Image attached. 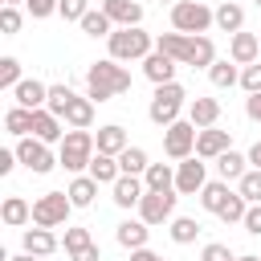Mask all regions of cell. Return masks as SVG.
<instances>
[{
    "label": "cell",
    "instance_id": "6da1fadb",
    "mask_svg": "<svg viewBox=\"0 0 261 261\" xmlns=\"http://www.w3.org/2000/svg\"><path fill=\"white\" fill-rule=\"evenodd\" d=\"M155 49L167 53L175 65H192V69H212L216 61V49L208 37H184V33H159L155 37Z\"/></svg>",
    "mask_w": 261,
    "mask_h": 261
},
{
    "label": "cell",
    "instance_id": "7a4b0ae2",
    "mask_svg": "<svg viewBox=\"0 0 261 261\" xmlns=\"http://www.w3.org/2000/svg\"><path fill=\"white\" fill-rule=\"evenodd\" d=\"M126 90H130V73L122 69V61L106 57V61H94V65L86 69V98L110 102V98H118V94H126Z\"/></svg>",
    "mask_w": 261,
    "mask_h": 261
},
{
    "label": "cell",
    "instance_id": "3957f363",
    "mask_svg": "<svg viewBox=\"0 0 261 261\" xmlns=\"http://www.w3.org/2000/svg\"><path fill=\"white\" fill-rule=\"evenodd\" d=\"M208 24H216V12H212L208 4H200V0H179V4H171V29H175V33H184V37H204Z\"/></svg>",
    "mask_w": 261,
    "mask_h": 261
},
{
    "label": "cell",
    "instance_id": "277c9868",
    "mask_svg": "<svg viewBox=\"0 0 261 261\" xmlns=\"http://www.w3.org/2000/svg\"><path fill=\"white\" fill-rule=\"evenodd\" d=\"M106 41H110L114 61H143L147 53H155V41H151V33H143V24L139 29H114Z\"/></svg>",
    "mask_w": 261,
    "mask_h": 261
},
{
    "label": "cell",
    "instance_id": "5b68a950",
    "mask_svg": "<svg viewBox=\"0 0 261 261\" xmlns=\"http://www.w3.org/2000/svg\"><path fill=\"white\" fill-rule=\"evenodd\" d=\"M184 86L179 82H167V86H155V98H151V106H147V118L155 122V126H171V122H179V110H184Z\"/></svg>",
    "mask_w": 261,
    "mask_h": 261
},
{
    "label": "cell",
    "instance_id": "8992f818",
    "mask_svg": "<svg viewBox=\"0 0 261 261\" xmlns=\"http://www.w3.org/2000/svg\"><path fill=\"white\" fill-rule=\"evenodd\" d=\"M94 151H98V139H94L90 130H65L61 151H57V163H61L65 171H82V167H90Z\"/></svg>",
    "mask_w": 261,
    "mask_h": 261
},
{
    "label": "cell",
    "instance_id": "52a82bcc",
    "mask_svg": "<svg viewBox=\"0 0 261 261\" xmlns=\"http://www.w3.org/2000/svg\"><path fill=\"white\" fill-rule=\"evenodd\" d=\"M69 212H73V200L65 192H45L33 200V224L37 228H61L69 220Z\"/></svg>",
    "mask_w": 261,
    "mask_h": 261
},
{
    "label": "cell",
    "instance_id": "ba28073f",
    "mask_svg": "<svg viewBox=\"0 0 261 261\" xmlns=\"http://www.w3.org/2000/svg\"><path fill=\"white\" fill-rule=\"evenodd\" d=\"M175 200H179V192L171 188V192H147L143 200H139V220L143 224H163V220H175Z\"/></svg>",
    "mask_w": 261,
    "mask_h": 261
},
{
    "label": "cell",
    "instance_id": "9c48e42d",
    "mask_svg": "<svg viewBox=\"0 0 261 261\" xmlns=\"http://www.w3.org/2000/svg\"><path fill=\"white\" fill-rule=\"evenodd\" d=\"M196 126L192 122H171L167 130H163V151H167V159H192L196 155Z\"/></svg>",
    "mask_w": 261,
    "mask_h": 261
},
{
    "label": "cell",
    "instance_id": "30bf717a",
    "mask_svg": "<svg viewBox=\"0 0 261 261\" xmlns=\"http://www.w3.org/2000/svg\"><path fill=\"white\" fill-rule=\"evenodd\" d=\"M16 159H20L29 171H37V175H45V171H53V167H57V159H53L49 143H41V139H29V135L16 143Z\"/></svg>",
    "mask_w": 261,
    "mask_h": 261
},
{
    "label": "cell",
    "instance_id": "8fae6325",
    "mask_svg": "<svg viewBox=\"0 0 261 261\" xmlns=\"http://www.w3.org/2000/svg\"><path fill=\"white\" fill-rule=\"evenodd\" d=\"M204 163H200V155H192V159H184L179 167H175V192L179 196H196V192H204Z\"/></svg>",
    "mask_w": 261,
    "mask_h": 261
},
{
    "label": "cell",
    "instance_id": "7c38bea8",
    "mask_svg": "<svg viewBox=\"0 0 261 261\" xmlns=\"http://www.w3.org/2000/svg\"><path fill=\"white\" fill-rule=\"evenodd\" d=\"M224 151H232V135H228V130L208 126V130L196 135V155H200V159H220Z\"/></svg>",
    "mask_w": 261,
    "mask_h": 261
},
{
    "label": "cell",
    "instance_id": "4fadbf2b",
    "mask_svg": "<svg viewBox=\"0 0 261 261\" xmlns=\"http://www.w3.org/2000/svg\"><path fill=\"white\" fill-rule=\"evenodd\" d=\"M257 53H261V37L257 33H232V41H228V57L237 61V65H257Z\"/></svg>",
    "mask_w": 261,
    "mask_h": 261
},
{
    "label": "cell",
    "instance_id": "5bb4252c",
    "mask_svg": "<svg viewBox=\"0 0 261 261\" xmlns=\"http://www.w3.org/2000/svg\"><path fill=\"white\" fill-rule=\"evenodd\" d=\"M102 12L118 24V29H139L143 24V8L135 0H102Z\"/></svg>",
    "mask_w": 261,
    "mask_h": 261
},
{
    "label": "cell",
    "instance_id": "9a60e30c",
    "mask_svg": "<svg viewBox=\"0 0 261 261\" xmlns=\"http://www.w3.org/2000/svg\"><path fill=\"white\" fill-rule=\"evenodd\" d=\"M12 98H16V106H24V110H41V106L49 102V86L37 82V77H24V82L12 90Z\"/></svg>",
    "mask_w": 261,
    "mask_h": 261
},
{
    "label": "cell",
    "instance_id": "2e32d148",
    "mask_svg": "<svg viewBox=\"0 0 261 261\" xmlns=\"http://www.w3.org/2000/svg\"><path fill=\"white\" fill-rule=\"evenodd\" d=\"M143 73H147L155 86H167V82H175V61H171L167 53H159V49H155V53H147V57H143Z\"/></svg>",
    "mask_w": 261,
    "mask_h": 261
},
{
    "label": "cell",
    "instance_id": "e0dca14e",
    "mask_svg": "<svg viewBox=\"0 0 261 261\" xmlns=\"http://www.w3.org/2000/svg\"><path fill=\"white\" fill-rule=\"evenodd\" d=\"M216 118H220V102H216V98H192V106H188V122H192L196 130L216 126Z\"/></svg>",
    "mask_w": 261,
    "mask_h": 261
},
{
    "label": "cell",
    "instance_id": "ac0fdd59",
    "mask_svg": "<svg viewBox=\"0 0 261 261\" xmlns=\"http://www.w3.org/2000/svg\"><path fill=\"white\" fill-rule=\"evenodd\" d=\"M33 139H41V143H57V139H65V130H61V118L53 114V110H33Z\"/></svg>",
    "mask_w": 261,
    "mask_h": 261
},
{
    "label": "cell",
    "instance_id": "d6986e66",
    "mask_svg": "<svg viewBox=\"0 0 261 261\" xmlns=\"http://www.w3.org/2000/svg\"><path fill=\"white\" fill-rule=\"evenodd\" d=\"M61 249V241L53 237V228H24V253H33V257H49V253H57Z\"/></svg>",
    "mask_w": 261,
    "mask_h": 261
},
{
    "label": "cell",
    "instance_id": "ffe728a7",
    "mask_svg": "<svg viewBox=\"0 0 261 261\" xmlns=\"http://www.w3.org/2000/svg\"><path fill=\"white\" fill-rule=\"evenodd\" d=\"M110 192H114V204L118 208H139V200L147 196V184H139V175H122Z\"/></svg>",
    "mask_w": 261,
    "mask_h": 261
},
{
    "label": "cell",
    "instance_id": "44dd1931",
    "mask_svg": "<svg viewBox=\"0 0 261 261\" xmlns=\"http://www.w3.org/2000/svg\"><path fill=\"white\" fill-rule=\"evenodd\" d=\"M94 139H98V155H114V159H118V155H122V151L130 147V143H126V130H122L118 122L102 126V130H98Z\"/></svg>",
    "mask_w": 261,
    "mask_h": 261
},
{
    "label": "cell",
    "instance_id": "7402d4cb",
    "mask_svg": "<svg viewBox=\"0 0 261 261\" xmlns=\"http://www.w3.org/2000/svg\"><path fill=\"white\" fill-rule=\"evenodd\" d=\"M114 237H118V245H122V249H130V253H135V249H147L151 224H143V220H122Z\"/></svg>",
    "mask_w": 261,
    "mask_h": 261
},
{
    "label": "cell",
    "instance_id": "603a6c76",
    "mask_svg": "<svg viewBox=\"0 0 261 261\" xmlns=\"http://www.w3.org/2000/svg\"><path fill=\"white\" fill-rule=\"evenodd\" d=\"M0 220H4L8 228H20V224H29V220H33V204H29L24 196H8V200H4V208H0Z\"/></svg>",
    "mask_w": 261,
    "mask_h": 261
},
{
    "label": "cell",
    "instance_id": "cb8c5ba5",
    "mask_svg": "<svg viewBox=\"0 0 261 261\" xmlns=\"http://www.w3.org/2000/svg\"><path fill=\"white\" fill-rule=\"evenodd\" d=\"M65 122L73 126V130H90V122H94V98H73L69 102V110H65Z\"/></svg>",
    "mask_w": 261,
    "mask_h": 261
},
{
    "label": "cell",
    "instance_id": "d4e9b609",
    "mask_svg": "<svg viewBox=\"0 0 261 261\" xmlns=\"http://www.w3.org/2000/svg\"><path fill=\"white\" fill-rule=\"evenodd\" d=\"M90 175H94L98 184H110V188H114V184L122 179V167H118L114 155H94V159H90Z\"/></svg>",
    "mask_w": 261,
    "mask_h": 261
},
{
    "label": "cell",
    "instance_id": "484cf974",
    "mask_svg": "<svg viewBox=\"0 0 261 261\" xmlns=\"http://www.w3.org/2000/svg\"><path fill=\"white\" fill-rule=\"evenodd\" d=\"M65 196L73 200V208H90L94 196H98V179H94V175H77V179L65 188Z\"/></svg>",
    "mask_w": 261,
    "mask_h": 261
},
{
    "label": "cell",
    "instance_id": "4316f807",
    "mask_svg": "<svg viewBox=\"0 0 261 261\" xmlns=\"http://www.w3.org/2000/svg\"><path fill=\"white\" fill-rule=\"evenodd\" d=\"M216 29H220V33H241V29H245V8L232 4V0H224V4L216 8Z\"/></svg>",
    "mask_w": 261,
    "mask_h": 261
},
{
    "label": "cell",
    "instance_id": "83f0119b",
    "mask_svg": "<svg viewBox=\"0 0 261 261\" xmlns=\"http://www.w3.org/2000/svg\"><path fill=\"white\" fill-rule=\"evenodd\" d=\"M143 184H147V192H171L175 188V171L167 163H151L143 171Z\"/></svg>",
    "mask_w": 261,
    "mask_h": 261
},
{
    "label": "cell",
    "instance_id": "f1b7e54d",
    "mask_svg": "<svg viewBox=\"0 0 261 261\" xmlns=\"http://www.w3.org/2000/svg\"><path fill=\"white\" fill-rule=\"evenodd\" d=\"M228 196H232V192H228V184H224V179H216V184H204L200 204H204V212H216V216H220V208L228 204Z\"/></svg>",
    "mask_w": 261,
    "mask_h": 261
},
{
    "label": "cell",
    "instance_id": "f546056e",
    "mask_svg": "<svg viewBox=\"0 0 261 261\" xmlns=\"http://www.w3.org/2000/svg\"><path fill=\"white\" fill-rule=\"evenodd\" d=\"M82 33H86V37H110V33H114V20H110L102 8H98V12L90 8V12L82 16Z\"/></svg>",
    "mask_w": 261,
    "mask_h": 261
},
{
    "label": "cell",
    "instance_id": "4dcf8cb0",
    "mask_svg": "<svg viewBox=\"0 0 261 261\" xmlns=\"http://www.w3.org/2000/svg\"><path fill=\"white\" fill-rule=\"evenodd\" d=\"M208 77H212V86H216V90H228V86H237V82H241V73H237V61H212Z\"/></svg>",
    "mask_w": 261,
    "mask_h": 261
},
{
    "label": "cell",
    "instance_id": "1f68e13d",
    "mask_svg": "<svg viewBox=\"0 0 261 261\" xmlns=\"http://www.w3.org/2000/svg\"><path fill=\"white\" fill-rule=\"evenodd\" d=\"M4 126H8V135H33V110H24V106H12L8 114H4Z\"/></svg>",
    "mask_w": 261,
    "mask_h": 261
},
{
    "label": "cell",
    "instance_id": "d6a6232c",
    "mask_svg": "<svg viewBox=\"0 0 261 261\" xmlns=\"http://www.w3.org/2000/svg\"><path fill=\"white\" fill-rule=\"evenodd\" d=\"M118 167H122V175H143L151 163H147V151H143V147H126V151L118 155Z\"/></svg>",
    "mask_w": 261,
    "mask_h": 261
},
{
    "label": "cell",
    "instance_id": "836d02e7",
    "mask_svg": "<svg viewBox=\"0 0 261 261\" xmlns=\"http://www.w3.org/2000/svg\"><path fill=\"white\" fill-rule=\"evenodd\" d=\"M196 237H200V220L196 216H175L171 220V241L175 245H192Z\"/></svg>",
    "mask_w": 261,
    "mask_h": 261
},
{
    "label": "cell",
    "instance_id": "e575fe53",
    "mask_svg": "<svg viewBox=\"0 0 261 261\" xmlns=\"http://www.w3.org/2000/svg\"><path fill=\"white\" fill-rule=\"evenodd\" d=\"M245 163H249L245 155H237V151H224V155L216 159V167H220V179H224V184H228V179H241V175H245Z\"/></svg>",
    "mask_w": 261,
    "mask_h": 261
},
{
    "label": "cell",
    "instance_id": "d590c367",
    "mask_svg": "<svg viewBox=\"0 0 261 261\" xmlns=\"http://www.w3.org/2000/svg\"><path fill=\"white\" fill-rule=\"evenodd\" d=\"M73 98H77V94H73L69 86H49V102H45V110H53L57 118H65V110H69Z\"/></svg>",
    "mask_w": 261,
    "mask_h": 261
},
{
    "label": "cell",
    "instance_id": "8d00e7d4",
    "mask_svg": "<svg viewBox=\"0 0 261 261\" xmlns=\"http://www.w3.org/2000/svg\"><path fill=\"white\" fill-rule=\"evenodd\" d=\"M245 212H249V200H245L241 192H232L228 204L220 208V220H224V224H245Z\"/></svg>",
    "mask_w": 261,
    "mask_h": 261
},
{
    "label": "cell",
    "instance_id": "74e56055",
    "mask_svg": "<svg viewBox=\"0 0 261 261\" xmlns=\"http://www.w3.org/2000/svg\"><path fill=\"white\" fill-rule=\"evenodd\" d=\"M24 77H20V61L16 57H0V90H16Z\"/></svg>",
    "mask_w": 261,
    "mask_h": 261
},
{
    "label": "cell",
    "instance_id": "f35d334b",
    "mask_svg": "<svg viewBox=\"0 0 261 261\" xmlns=\"http://www.w3.org/2000/svg\"><path fill=\"white\" fill-rule=\"evenodd\" d=\"M237 192L249 200V204H261V171H245L237 179Z\"/></svg>",
    "mask_w": 261,
    "mask_h": 261
},
{
    "label": "cell",
    "instance_id": "ab89813d",
    "mask_svg": "<svg viewBox=\"0 0 261 261\" xmlns=\"http://www.w3.org/2000/svg\"><path fill=\"white\" fill-rule=\"evenodd\" d=\"M90 245H94L90 228H65V253H69V257H77V253L90 249Z\"/></svg>",
    "mask_w": 261,
    "mask_h": 261
},
{
    "label": "cell",
    "instance_id": "60d3db41",
    "mask_svg": "<svg viewBox=\"0 0 261 261\" xmlns=\"http://www.w3.org/2000/svg\"><path fill=\"white\" fill-rule=\"evenodd\" d=\"M0 33H4V37H16V33H20V12H16L12 4H4V12H0Z\"/></svg>",
    "mask_w": 261,
    "mask_h": 261
},
{
    "label": "cell",
    "instance_id": "b9f144b4",
    "mask_svg": "<svg viewBox=\"0 0 261 261\" xmlns=\"http://www.w3.org/2000/svg\"><path fill=\"white\" fill-rule=\"evenodd\" d=\"M57 12H61L65 20H77V24H82V16L90 12V0H61V8H57Z\"/></svg>",
    "mask_w": 261,
    "mask_h": 261
},
{
    "label": "cell",
    "instance_id": "7bdbcfd3",
    "mask_svg": "<svg viewBox=\"0 0 261 261\" xmlns=\"http://www.w3.org/2000/svg\"><path fill=\"white\" fill-rule=\"evenodd\" d=\"M24 4H29V16L33 20H45V16H53L61 8V0H24Z\"/></svg>",
    "mask_w": 261,
    "mask_h": 261
},
{
    "label": "cell",
    "instance_id": "ee69618b",
    "mask_svg": "<svg viewBox=\"0 0 261 261\" xmlns=\"http://www.w3.org/2000/svg\"><path fill=\"white\" fill-rule=\"evenodd\" d=\"M200 261H237V257H232V249H228V245H220V241H212V245H204V253H200Z\"/></svg>",
    "mask_w": 261,
    "mask_h": 261
},
{
    "label": "cell",
    "instance_id": "f6af8a7d",
    "mask_svg": "<svg viewBox=\"0 0 261 261\" xmlns=\"http://www.w3.org/2000/svg\"><path fill=\"white\" fill-rule=\"evenodd\" d=\"M241 86H245V94H261V65H245L241 69Z\"/></svg>",
    "mask_w": 261,
    "mask_h": 261
},
{
    "label": "cell",
    "instance_id": "bcb514c9",
    "mask_svg": "<svg viewBox=\"0 0 261 261\" xmlns=\"http://www.w3.org/2000/svg\"><path fill=\"white\" fill-rule=\"evenodd\" d=\"M245 232L261 237V204H249V212H245Z\"/></svg>",
    "mask_w": 261,
    "mask_h": 261
},
{
    "label": "cell",
    "instance_id": "7dc6e473",
    "mask_svg": "<svg viewBox=\"0 0 261 261\" xmlns=\"http://www.w3.org/2000/svg\"><path fill=\"white\" fill-rule=\"evenodd\" d=\"M245 114H249L253 122H261V94H249V98H245Z\"/></svg>",
    "mask_w": 261,
    "mask_h": 261
},
{
    "label": "cell",
    "instance_id": "c3c4849f",
    "mask_svg": "<svg viewBox=\"0 0 261 261\" xmlns=\"http://www.w3.org/2000/svg\"><path fill=\"white\" fill-rule=\"evenodd\" d=\"M16 167V151H0V175H8Z\"/></svg>",
    "mask_w": 261,
    "mask_h": 261
},
{
    "label": "cell",
    "instance_id": "681fc988",
    "mask_svg": "<svg viewBox=\"0 0 261 261\" xmlns=\"http://www.w3.org/2000/svg\"><path fill=\"white\" fill-rule=\"evenodd\" d=\"M69 261H102V253H98V245H90V249H82V253L69 257Z\"/></svg>",
    "mask_w": 261,
    "mask_h": 261
},
{
    "label": "cell",
    "instance_id": "f907efd6",
    "mask_svg": "<svg viewBox=\"0 0 261 261\" xmlns=\"http://www.w3.org/2000/svg\"><path fill=\"white\" fill-rule=\"evenodd\" d=\"M130 261H163V257H159V253H151V249H135V253H130Z\"/></svg>",
    "mask_w": 261,
    "mask_h": 261
},
{
    "label": "cell",
    "instance_id": "816d5d0a",
    "mask_svg": "<svg viewBox=\"0 0 261 261\" xmlns=\"http://www.w3.org/2000/svg\"><path fill=\"white\" fill-rule=\"evenodd\" d=\"M249 163H253V171H261V143H253V151H249Z\"/></svg>",
    "mask_w": 261,
    "mask_h": 261
},
{
    "label": "cell",
    "instance_id": "f5cc1de1",
    "mask_svg": "<svg viewBox=\"0 0 261 261\" xmlns=\"http://www.w3.org/2000/svg\"><path fill=\"white\" fill-rule=\"evenodd\" d=\"M8 261H37L33 253H16V257H8Z\"/></svg>",
    "mask_w": 261,
    "mask_h": 261
},
{
    "label": "cell",
    "instance_id": "db71d44e",
    "mask_svg": "<svg viewBox=\"0 0 261 261\" xmlns=\"http://www.w3.org/2000/svg\"><path fill=\"white\" fill-rule=\"evenodd\" d=\"M237 261H261V257H253V253H245V257H237Z\"/></svg>",
    "mask_w": 261,
    "mask_h": 261
},
{
    "label": "cell",
    "instance_id": "11a10c76",
    "mask_svg": "<svg viewBox=\"0 0 261 261\" xmlns=\"http://www.w3.org/2000/svg\"><path fill=\"white\" fill-rule=\"evenodd\" d=\"M159 4H179V0H159Z\"/></svg>",
    "mask_w": 261,
    "mask_h": 261
},
{
    "label": "cell",
    "instance_id": "9f6ffc18",
    "mask_svg": "<svg viewBox=\"0 0 261 261\" xmlns=\"http://www.w3.org/2000/svg\"><path fill=\"white\" fill-rule=\"evenodd\" d=\"M4 4H12V8H16V4H20V0H4Z\"/></svg>",
    "mask_w": 261,
    "mask_h": 261
},
{
    "label": "cell",
    "instance_id": "6f0895ef",
    "mask_svg": "<svg viewBox=\"0 0 261 261\" xmlns=\"http://www.w3.org/2000/svg\"><path fill=\"white\" fill-rule=\"evenodd\" d=\"M253 4H257V8H261V0H253Z\"/></svg>",
    "mask_w": 261,
    "mask_h": 261
}]
</instances>
